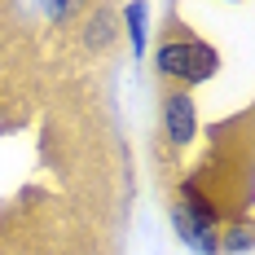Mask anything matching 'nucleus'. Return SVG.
<instances>
[{
	"instance_id": "1",
	"label": "nucleus",
	"mask_w": 255,
	"mask_h": 255,
	"mask_svg": "<svg viewBox=\"0 0 255 255\" xmlns=\"http://www.w3.org/2000/svg\"><path fill=\"white\" fill-rule=\"evenodd\" d=\"M154 66H158V75L172 79L176 88H194V84L216 75L220 53L211 49V44H203L198 35H167L158 44V53H154Z\"/></svg>"
},
{
	"instance_id": "2",
	"label": "nucleus",
	"mask_w": 255,
	"mask_h": 255,
	"mask_svg": "<svg viewBox=\"0 0 255 255\" xmlns=\"http://www.w3.org/2000/svg\"><path fill=\"white\" fill-rule=\"evenodd\" d=\"M163 136L167 145L185 150L198 136V106H194V88H167L163 93Z\"/></svg>"
},
{
	"instance_id": "3",
	"label": "nucleus",
	"mask_w": 255,
	"mask_h": 255,
	"mask_svg": "<svg viewBox=\"0 0 255 255\" xmlns=\"http://www.w3.org/2000/svg\"><path fill=\"white\" fill-rule=\"evenodd\" d=\"M124 18H128V35H132V53H145V18H150V9L145 4H128Z\"/></svg>"
}]
</instances>
